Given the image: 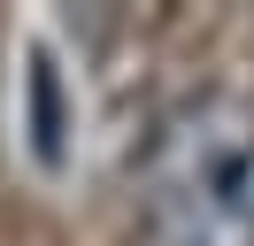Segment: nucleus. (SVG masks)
<instances>
[{
  "label": "nucleus",
  "instance_id": "1",
  "mask_svg": "<svg viewBox=\"0 0 254 246\" xmlns=\"http://www.w3.org/2000/svg\"><path fill=\"white\" fill-rule=\"evenodd\" d=\"M146 215L162 246H247L254 239V108L208 100L177 108L154 138Z\"/></svg>",
  "mask_w": 254,
  "mask_h": 246
},
{
  "label": "nucleus",
  "instance_id": "2",
  "mask_svg": "<svg viewBox=\"0 0 254 246\" xmlns=\"http://www.w3.org/2000/svg\"><path fill=\"white\" fill-rule=\"evenodd\" d=\"M23 123H31V162L62 169L69 162V100H62V62L47 46L23 54Z\"/></svg>",
  "mask_w": 254,
  "mask_h": 246
}]
</instances>
